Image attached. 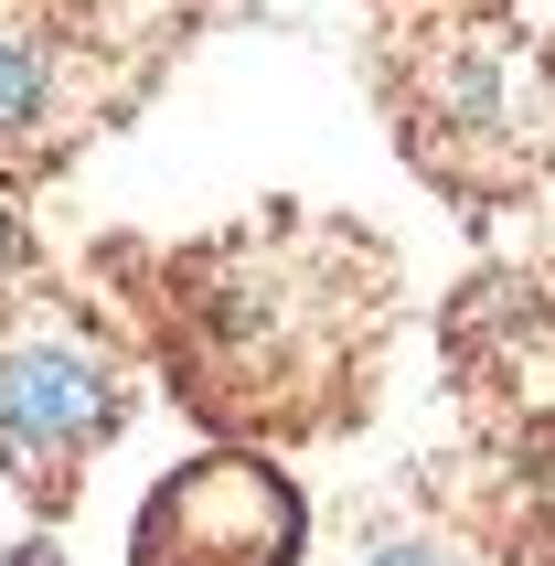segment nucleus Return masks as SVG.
<instances>
[{"label": "nucleus", "instance_id": "1", "mask_svg": "<svg viewBox=\"0 0 555 566\" xmlns=\"http://www.w3.org/2000/svg\"><path fill=\"white\" fill-rule=\"evenodd\" d=\"M396 311V247L342 214H247L150 268V321L182 407L235 449L332 439L374 385Z\"/></svg>", "mask_w": 555, "mask_h": 566}, {"label": "nucleus", "instance_id": "2", "mask_svg": "<svg viewBox=\"0 0 555 566\" xmlns=\"http://www.w3.org/2000/svg\"><path fill=\"white\" fill-rule=\"evenodd\" d=\"M374 96L406 160L470 214H492L555 171V64L492 11H385Z\"/></svg>", "mask_w": 555, "mask_h": 566}, {"label": "nucleus", "instance_id": "3", "mask_svg": "<svg viewBox=\"0 0 555 566\" xmlns=\"http://www.w3.org/2000/svg\"><path fill=\"white\" fill-rule=\"evenodd\" d=\"M192 0H0V171H54L118 118Z\"/></svg>", "mask_w": 555, "mask_h": 566}, {"label": "nucleus", "instance_id": "4", "mask_svg": "<svg viewBox=\"0 0 555 566\" xmlns=\"http://www.w3.org/2000/svg\"><path fill=\"white\" fill-rule=\"evenodd\" d=\"M128 428V364L86 311L11 300L0 311V471L43 513L75 503L86 460Z\"/></svg>", "mask_w": 555, "mask_h": 566}, {"label": "nucleus", "instance_id": "5", "mask_svg": "<svg viewBox=\"0 0 555 566\" xmlns=\"http://www.w3.org/2000/svg\"><path fill=\"white\" fill-rule=\"evenodd\" d=\"M300 545L310 503L256 449H203L182 471H160L128 524V566H300Z\"/></svg>", "mask_w": 555, "mask_h": 566}, {"label": "nucleus", "instance_id": "6", "mask_svg": "<svg viewBox=\"0 0 555 566\" xmlns=\"http://www.w3.org/2000/svg\"><path fill=\"white\" fill-rule=\"evenodd\" d=\"M353 566H460V556L428 545V535H364V545H353Z\"/></svg>", "mask_w": 555, "mask_h": 566}, {"label": "nucleus", "instance_id": "7", "mask_svg": "<svg viewBox=\"0 0 555 566\" xmlns=\"http://www.w3.org/2000/svg\"><path fill=\"white\" fill-rule=\"evenodd\" d=\"M385 11H492V0H385Z\"/></svg>", "mask_w": 555, "mask_h": 566}]
</instances>
